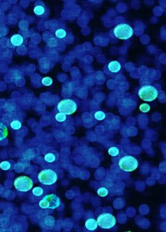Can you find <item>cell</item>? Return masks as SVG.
Returning <instances> with one entry per match:
<instances>
[{"label":"cell","mask_w":166,"mask_h":232,"mask_svg":"<svg viewBox=\"0 0 166 232\" xmlns=\"http://www.w3.org/2000/svg\"><path fill=\"white\" fill-rule=\"evenodd\" d=\"M114 35L116 38L121 40H128L134 35V29L128 24L120 23L114 29Z\"/></svg>","instance_id":"6da1fadb"},{"label":"cell","mask_w":166,"mask_h":232,"mask_svg":"<svg viewBox=\"0 0 166 232\" xmlns=\"http://www.w3.org/2000/svg\"><path fill=\"white\" fill-rule=\"evenodd\" d=\"M139 97L145 102H152L158 98V91L154 86L151 85L144 86L139 89Z\"/></svg>","instance_id":"7a4b0ae2"},{"label":"cell","mask_w":166,"mask_h":232,"mask_svg":"<svg viewBox=\"0 0 166 232\" xmlns=\"http://www.w3.org/2000/svg\"><path fill=\"white\" fill-rule=\"evenodd\" d=\"M38 179L41 184L50 186L55 183L58 179V176L52 169L46 168L39 172Z\"/></svg>","instance_id":"3957f363"},{"label":"cell","mask_w":166,"mask_h":232,"mask_svg":"<svg viewBox=\"0 0 166 232\" xmlns=\"http://www.w3.org/2000/svg\"><path fill=\"white\" fill-rule=\"evenodd\" d=\"M138 161L135 157L130 155H126L120 158L119 167L121 170L125 172H132L138 167Z\"/></svg>","instance_id":"277c9868"},{"label":"cell","mask_w":166,"mask_h":232,"mask_svg":"<svg viewBox=\"0 0 166 232\" xmlns=\"http://www.w3.org/2000/svg\"><path fill=\"white\" fill-rule=\"evenodd\" d=\"M57 109L59 112L65 115H72L77 109V104L72 99H64L59 102Z\"/></svg>","instance_id":"5b68a950"},{"label":"cell","mask_w":166,"mask_h":232,"mask_svg":"<svg viewBox=\"0 0 166 232\" xmlns=\"http://www.w3.org/2000/svg\"><path fill=\"white\" fill-rule=\"evenodd\" d=\"M61 204V200L57 196L51 194L46 195L39 202V206L43 209H55Z\"/></svg>","instance_id":"8992f818"},{"label":"cell","mask_w":166,"mask_h":232,"mask_svg":"<svg viewBox=\"0 0 166 232\" xmlns=\"http://www.w3.org/2000/svg\"><path fill=\"white\" fill-rule=\"evenodd\" d=\"M14 187L19 192H26L32 189L33 182L31 178L27 176H20L15 180Z\"/></svg>","instance_id":"52a82bcc"},{"label":"cell","mask_w":166,"mask_h":232,"mask_svg":"<svg viewBox=\"0 0 166 232\" xmlns=\"http://www.w3.org/2000/svg\"><path fill=\"white\" fill-rule=\"evenodd\" d=\"M98 225L102 229L109 230L114 226L116 223V219L114 215L110 213H103L97 218Z\"/></svg>","instance_id":"ba28073f"},{"label":"cell","mask_w":166,"mask_h":232,"mask_svg":"<svg viewBox=\"0 0 166 232\" xmlns=\"http://www.w3.org/2000/svg\"><path fill=\"white\" fill-rule=\"evenodd\" d=\"M122 68V66L118 61H112L108 62V64L106 66V69L110 74H117Z\"/></svg>","instance_id":"9c48e42d"},{"label":"cell","mask_w":166,"mask_h":232,"mask_svg":"<svg viewBox=\"0 0 166 232\" xmlns=\"http://www.w3.org/2000/svg\"><path fill=\"white\" fill-rule=\"evenodd\" d=\"M10 42L14 46H19L23 45V43L24 42V39L21 35L15 34L10 39Z\"/></svg>","instance_id":"30bf717a"},{"label":"cell","mask_w":166,"mask_h":232,"mask_svg":"<svg viewBox=\"0 0 166 232\" xmlns=\"http://www.w3.org/2000/svg\"><path fill=\"white\" fill-rule=\"evenodd\" d=\"M46 8L43 5H35L33 9V12L35 15L39 17H43V16L46 14Z\"/></svg>","instance_id":"8fae6325"},{"label":"cell","mask_w":166,"mask_h":232,"mask_svg":"<svg viewBox=\"0 0 166 232\" xmlns=\"http://www.w3.org/2000/svg\"><path fill=\"white\" fill-rule=\"evenodd\" d=\"M85 227L88 230L94 231L98 227L97 221L94 218H89L85 222Z\"/></svg>","instance_id":"7c38bea8"},{"label":"cell","mask_w":166,"mask_h":232,"mask_svg":"<svg viewBox=\"0 0 166 232\" xmlns=\"http://www.w3.org/2000/svg\"><path fill=\"white\" fill-rule=\"evenodd\" d=\"M55 35L56 38L59 40H64L67 37V31L65 29L59 28L56 29L55 32Z\"/></svg>","instance_id":"4fadbf2b"},{"label":"cell","mask_w":166,"mask_h":232,"mask_svg":"<svg viewBox=\"0 0 166 232\" xmlns=\"http://www.w3.org/2000/svg\"><path fill=\"white\" fill-rule=\"evenodd\" d=\"M8 135V127L3 124L0 122V141L5 139Z\"/></svg>","instance_id":"5bb4252c"},{"label":"cell","mask_w":166,"mask_h":232,"mask_svg":"<svg viewBox=\"0 0 166 232\" xmlns=\"http://www.w3.org/2000/svg\"><path fill=\"white\" fill-rule=\"evenodd\" d=\"M56 159V156L54 153H53V152H49V153L46 154L45 156V161H46L47 162H50V163L55 161Z\"/></svg>","instance_id":"9a60e30c"},{"label":"cell","mask_w":166,"mask_h":232,"mask_svg":"<svg viewBox=\"0 0 166 232\" xmlns=\"http://www.w3.org/2000/svg\"><path fill=\"white\" fill-rule=\"evenodd\" d=\"M94 118L98 121H102L104 120L106 118V114L102 111H98L94 113Z\"/></svg>","instance_id":"2e32d148"},{"label":"cell","mask_w":166,"mask_h":232,"mask_svg":"<svg viewBox=\"0 0 166 232\" xmlns=\"http://www.w3.org/2000/svg\"><path fill=\"white\" fill-rule=\"evenodd\" d=\"M97 193H98L99 196L106 197V196H108V190L106 188L101 187V188H100L97 190Z\"/></svg>","instance_id":"e0dca14e"},{"label":"cell","mask_w":166,"mask_h":232,"mask_svg":"<svg viewBox=\"0 0 166 232\" xmlns=\"http://www.w3.org/2000/svg\"><path fill=\"white\" fill-rule=\"evenodd\" d=\"M55 119L58 122H64L66 119V115L62 114V113L59 112L56 114L55 115Z\"/></svg>","instance_id":"ac0fdd59"},{"label":"cell","mask_w":166,"mask_h":232,"mask_svg":"<svg viewBox=\"0 0 166 232\" xmlns=\"http://www.w3.org/2000/svg\"><path fill=\"white\" fill-rule=\"evenodd\" d=\"M11 129H14V130H18L21 127V123L18 120H13L11 122L10 124Z\"/></svg>","instance_id":"d6986e66"},{"label":"cell","mask_w":166,"mask_h":232,"mask_svg":"<svg viewBox=\"0 0 166 232\" xmlns=\"http://www.w3.org/2000/svg\"><path fill=\"white\" fill-rule=\"evenodd\" d=\"M108 153L110 155H111L112 157H116L120 153L119 149L116 147H112L109 148L108 149Z\"/></svg>","instance_id":"ffe728a7"},{"label":"cell","mask_w":166,"mask_h":232,"mask_svg":"<svg viewBox=\"0 0 166 232\" xmlns=\"http://www.w3.org/2000/svg\"><path fill=\"white\" fill-rule=\"evenodd\" d=\"M32 192L36 196H41L43 194V189L41 187H37L33 189Z\"/></svg>","instance_id":"44dd1931"},{"label":"cell","mask_w":166,"mask_h":232,"mask_svg":"<svg viewBox=\"0 0 166 232\" xmlns=\"http://www.w3.org/2000/svg\"><path fill=\"white\" fill-rule=\"evenodd\" d=\"M0 168L3 171H8L11 168V164L8 161H2L0 163Z\"/></svg>","instance_id":"7402d4cb"},{"label":"cell","mask_w":166,"mask_h":232,"mask_svg":"<svg viewBox=\"0 0 166 232\" xmlns=\"http://www.w3.org/2000/svg\"><path fill=\"white\" fill-rule=\"evenodd\" d=\"M43 85L45 86H50L53 84V80L50 77H44L41 80Z\"/></svg>","instance_id":"603a6c76"},{"label":"cell","mask_w":166,"mask_h":232,"mask_svg":"<svg viewBox=\"0 0 166 232\" xmlns=\"http://www.w3.org/2000/svg\"><path fill=\"white\" fill-rule=\"evenodd\" d=\"M139 110H140L142 112L147 113L150 110V106H149V104H143L139 106Z\"/></svg>","instance_id":"cb8c5ba5"}]
</instances>
